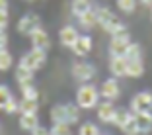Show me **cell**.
Here are the masks:
<instances>
[{"label":"cell","mask_w":152,"mask_h":135,"mask_svg":"<svg viewBox=\"0 0 152 135\" xmlns=\"http://www.w3.org/2000/svg\"><path fill=\"white\" fill-rule=\"evenodd\" d=\"M129 110L133 114H152V92L142 90L139 94H134Z\"/></svg>","instance_id":"cell-3"},{"label":"cell","mask_w":152,"mask_h":135,"mask_svg":"<svg viewBox=\"0 0 152 135\" xmlns=\"http://www.w3.org/2000/svg\"><path fill=\"white\" fill-rule=\"evenodd\" d=\"M144 75V63L142 59H134V61H127V77L139 78Z\"/></svg>","instance_id":"cell-16"},{"label":"cell","mask_w":152,"mask_h":135,"mask_svg":"<svg viewBox=\"0 0 152 135\" xmlns=\"http://www.w3.org/2000/svg\"><path fill=\"white\" fill-rule=\"evenodd\" d=\"M72 77L78 82H88L96 77V67L92 63H86V61H78L72 65Z\"/></svg>","instance_id":"cell-5"},{"label":"cell","mask_w":152,"mask_h":135,"mask_svg":"<svg viewBox=\"0 0 152 135\" xmlns=\"http://www.w3.org/2000/svg\"><path fill=\"white\" fill-rule=\"evenodd\" d=\"M6 47H8V35H6V32H0V51Z\"/></svg>","instance_id":"cell-35"},{"label":"cell","mask_w":152,"mask_h":135,"mask_svg":"<svg viewBox=\"0 0 152 135\" xmlns=\"http://www.w3.org/2000/svg\"><path fill=\"white\" fill-rule=\"evenodd\" d=\"M72 53L76 55V57H86V55L92 51V37L90 35H78V39H76V43L70 47Z\"/></svg>","instance_id":"cell-12"},{"label":"cell","mask_w":152,"mask_h":135,"mask_svg":"<svg viewBox=\"0 0 152 135\" xmlns=\"http://www.w3.org/2000/svg\"><path fill=\"white\" fill-rule=\"evenodd\" d=\"M96 110H98V120L102 123H111L113 116H115V112H117V108L113 106V100H103V102H99L98 106H96Z\"/></svg>","instance_id":"cell-10"},{"label":"cell","mask_w":152,"mask_h":135,"mask_svg":"<svg viewBox=\"0 0 152 135\" xmlns=\"http://www.w3.org/2000/svg\"><path fill=\"white\" fill-rule=\"evenodd\" d=\"M88 10H92V2L90 0H72L70 2V12L74 14L76 18L82 16V14H86Z\"/></svg>","instance_id":"cell-20"},{"label":"cell","mask_w":152,"mask_h":135,"mask_svg":"<svg viewBox=\"0 0 152 135\" xmlns=\"http://www.w3.org/2000/svg\"><path fill=\"white\" fill-rule=\"evenodd\" d=\"M0 10L2 12H8V0H0Z\"/></svg>","instance_id":"cell-36"},{"label":"cell","mask_w":152,"mask_h":135,"mask_svg":"<svg viewBox=\"0 0 152 135\" xmlns=\"http://www.w3.org/2000/svg\"><path fill=\"white\" fill-rule=\"evenodd\" d=\"M31 135H51V129H47V127H43V125H37L35 129L31 131Z\"/></svg>","instance_id":"cell-34"},{"label":"cell","mask_w":152,"mask_h":135,"mask_svg":"<svg viewBox=\"0 0 152 135\" xmlns=\"http://www.w3.org/2000/svg\"><path fill=\"white\" fill-rule=\"evenodd\" d=\"M129 43H131V35L127 32L111 35V41H109V53L111 55H125Z\"/></svg>","instance_id":"cell-7"},{"label":"cell","mask_w":152,"mask_h":135,"mask_svg":"<svg viewBox=\"0 0 152 135\" xmlns=\"http://www.w3.org/2000/svg\"><path fill=\"white\" fill-rule=\"evenodd\" d=\"M119 129H121V133H123V135H139L140 133L139 125H137V122H134V114H133L131 120H127V122L119 127Z\"/></svg>","instance_id":"cell-24"},{"label":"cell","mask_w":152,"mask_h":135,"mask_svg":"<svg viewBox=\"0 0 152 135\" xmlns=\"http://www.w3.org/2000/svg\"><path fill=\"white\" fill-rule=\"evenodd\" d=\"M37 125H39L37 114H22V116H20V127H22L23 131H33Z\"/></svg>","instance_id":"cell-17"},{"label":"cell","mask_w":152,"mask_h":135,"mask_svg":"<svg viewBox=\"0 0 152 135\" xmlns=\"http://www.w3.org/2000/svg\"><path fill=\"white\" fill-rule=\"evenodd\" d=\"M39 26H41V20H39L37 14H26V16H22V20L18 22V32L22 33V35L29 37V33Z\"/></svg>","instance_id":"cell-9"},{"label":"cell","mask_w":152,"mask_h":135,"mask_svg":"<svg viewBox=\"0 0 152 135\" xmlns=\"http://www.w3.org/2000/svg\"><path fill=\"white\" fill-rule=\"evenodd\" d=\"M96 18H98V26L102 27L103 32L111 33V35H117V33L127 32L125 24L117 18V14L113 12V10L105 8V6H102V8L96 10Z\"/></svg>","instance_id":"cell-1"},{"label":"cell","mask_w":152,"mask_h":135,"mask_svg":"<svg viewBox=\"0 0 152 135\" xmlns=\"http://www.w3.org/2000/svg\"><path fill=\"white\" fill-rule=\"evenodd\" d=\"M12 63H14V59H12V55H10V51L2 49L0 51V71L2 72L8 71V69L12 67Z\"/></svg>","instance_id":"cell-30"},{"label":"cell","mask_w":152,"mask_h":135,"mask_svg":"<svg viewBox=\"0 0 152 135\" xmlns=\"http://www.w3.org/2000/svg\"><path fill=\"white\" fill-rule=\"evenodd\" d=\"M139 4H142V6H146V8H150V6H152V0H139Z\"/></svg>","instance_id":"cell-37"},{"label":"cell","mask_w":152,"mask_h":135,"mask_svg":"<svg viewBox=\"0 0 152 135\" xmlns=\"http://www.w3.org/2000/svg\"><path fill=\"white\" fill-rule=\"evenodd\" d=\"M8 12H2L0 10V32H6V27H8Z\"/></svg>","instance_id":"cell-33"},{"label":"cell","mask_w":152,"mask_h":135,"mask_svg":"<svg viewBox=\"0 0 152 135\" xmlns=\"http://www.w3.org/2000/svg\"><path fill=\"white\" fill-rule=\"evenodd\" d=\"M4 112H6V114H16V112H20V102H18L16 98H12L8 104H6Z\"/></svg>","instance_id":"cell-32"},{"label":"cell","mask_w":152,"mask_h":135,"mask_svg":"<svg viewBox=\"0 0 152 135\" xmlns=\"http://www.w3.org/2000/svg\"><path fill=\"white\" fill-rule=\"evenodd\" d=\"M134 122L142 135L152 133V114H134Z\"/></svg>","instance_id":"cell-14"},{"label":"cell","mask_w":152,"mask_h":135,"mask_svg":"<svg viewBox=\"0 0 152 135\" xmlns=\"http://www.w3.org/2000/svg\"><path fill=\"white\" fill-rule=\"evenodd\" d=\"M39 100L35 98H22L20 100V114H37Z\"/></svg>","instance_id":"cell-19"},{"label":"cell","mask_w":152,"mask_h":135,"mask_svg":"<svg viewBox=\"0 0 152 135\" xmlns=\"http://www.w3.org/2000/svg\"><path fill=\"white\" fill-rule=\"evenodd\" d=\"M99 88L94 84H90V82H84V84L78 88L76 92V104L80 106L82 110H92L96 108L99 104Z\"/></svg>","instance_id":"cell-2"},{"label":"cell","mask_w":152,"mask_h":135,"mask_svg":"<svg viewBox=\"0 0 152 135\" xmlns=\"http://www.w3.org/2000/svg\"><path fill=\"white\" fill-rule=\"evenodd\" d=\"M51 135H72L70 123H53V127H51Z\"/></svg>","instance_id":"cell-31"},{"label":"cell","mask_w":152,"mask_h":135,"mask_svg":"<svg viewBox=\"0 0 152 135\" xmlns=\"http://www.w3.org/2000/svg\"><path fill=\"white\" fill-rule=\"evenodd\" d=\"M51 120H53V123H68L66 104H57V106H53V110H51Z\"/></svg>","instance_id":"cell-18"},{"label":"cell","mask_w":152,"mask_h":135,"mask_svg":"<svg viewBox=\"0 0 152 135\" xmlns=\"http://www.w3.org/2000/svg\"><path fill=\"white\" fill-rule=\"evenodd\" d=\"M45 63H47V51L41 49H31L29 53H26L20 59V65L31 69V71H39L41 67H45Z\"/></svg>","instance_id":"cell-4"},{"label":"cell","mask_w":152,"mask_h":135,"mask_svg":"<svg viewBox=\"0 0 152 135\" xmlns=\"http://www.w3.org/2000/svg\"><path fill=\"white\" fill-rule=\"evenodd\" d=\"M78 26L82 27V30H92L94 26H98V18H96V10H88L86 14H82V16H78Z\"/></svg>","instance_id":"cell-15"},{"label":"cell","mask_w":152,"mask_h":135,"mask_svg":"<svg viewBox=\"0 0 152 135\" xmlns=\"http://www.w3.org/2000/svg\"><path fill=\"white\" fill-rule=\"evenodd\" d=\"M33 72L31 69L23 67V65H18V69H16V80L20 82V84H27V82H33Z\"/></svg>","instance_id":"cell-21"},{"label":"cell","mask_w":152,"mask_h":135,"mask_svg":"<svg viewBox=\"0 0 152 135\" xmlns=\"http://www.w3.org/2000/svg\"><path fill=\"white\" fill-rule=\"evenodd\" d=\"M29 39H31V45L33 49H41V51H47L51 47V39L45 32V27H35L31 33H29Z\"/></svg>","instance_id":"cell-8"},{"label":"cell","mask_w":152,"mask_h":135,"mask_svg":"<svg viewBox=\"0 0 152 135\" xmlns=\"http://www.w3.org/2000/svg\"><path fill=\"white\" fill-rule=\"evenodd\" d=\"M150 20H152V6H150Z\"/></svg>","instance_id":"cell-38"},{"label":"cell","mask_w":152,"mask_h":135,"mask_svg":"<svg viewBox=\"0 0 152 135\" xmlns=\"http://www.w3.org/2000/svg\"><path fill=\"white\" fill-rule=\"evenodd\" d=\"M109 71L115 78L127 77V59L123 55H111L109 59Z\"/></svg>","instance_id":"cell-11"},{"label":"cell","mask_w":152,"mask_h":135,"mask_svg":"<svg viewBox=\"0 0 152 135\" xmlns=\"http://www.w3.org/2000/svg\"><path fill=\"white\" fill-rule=\"evenodd\" d=\"M22 90V98H39V90L33 86V82H27V84H20Z\"/></svg>","instance_id":"cell-26"},{"label":"cell","mask_w":152,"mask_h":135,"mask_svg":"<svg viewBox=\"0 0 152 135\" xmlns=\"http://www.w3.org/2000/svg\"><path fill=\"white\" fill-rule=\"evenodd\" d=\"M119 94H121V84L115 77L103 80L102 86H99V96H102L103 100H117Z\"/></svg>","instance_id":"cell-6"},{"label":"cell","mask_w":152,"mask_h":135,"mask_svg":"<svg viewBox=\"0 0 152 135\" xmlns=\"http://www.w3.org/2000/svg\"><path fill=\"white\" fill-rule=\"evenodd\" d=\"M12 98H14V96H12V90H10L6 84H0V110H4L6 104H8Z\"/></svg>","instance_id":"cell-29"},{"label":"cell","mask_w":152,"mask_h":135,"mask_svg":"<svg viewBox=\"0 0 152 135\" xmlns=\"http://www.w3.org/2000/svg\"><path fill=\"white\" fill-rule=\"evenodd\" d=\"M80 106L78 104H66V117H68V123H78L80 120Z\"/></svg>","instance_id":"cell-25"},{"label":"cell","mask_w":152,"mask_h":135,"mask_svg":"<svg viewBox=\"0 0 152 135\" xmlns=\"http://www.w3.org/2000/svg\"><path fill=\"white\" fill-rule=\"evenodd\" d=\"M123 57H125L127 61H134V59H142V47H140L139 43H133V41H131Z\"/></svg>","instance_id":"cell-22"},{"label":"cell","mask_w":152,"mask_h":135,"mask_svg":"<svg viewBox=\"0 0 152 135\" xmlns=\"http://www.w3.org/2000/svg\"><path fill=\"white\" fill-rule=\"evenodd\" d=\"M78 30H76L74 26H64L61 27V32H58V41L64 45V47H72V45L76 43V39H78Z\"/></svg>","instance_id":"cell-13"},{"label":"cell","mask_w":152,"mask_h":135,"mask_svg":"<svg viewBox=\"0 0 152 135\" xmlns=\"http://www.w3.org/2000/svg\"><path fill=\"white\" fill-rule=\"evenodd\" d=\"M78 135H102V133H99V127L96 125V123L86 122V123H82V125H80Z\"/></svg>","instance_id":"cell-28"},{"label":"cell","mask_w":152,"mask_h":135,"mask_svg":"<svg viewBox=\"0 0 152 135\" xmlns=\"http://www.w3.org/2000/svg\"><path fill=\"white\" fill-rule=\"evenodd\" d=\"M137 4H139V0H117V8L123 14H133L137 10Z\"/></svg>","instance_id":"cell-27"},{"label":"cell","mask_w":152,"mask_h":135,"mask_svg":"<svg viewBox=\"0 0 152 135\" xmlns=\"http://www.w3.org/2000/svg\"><path fill=\"white\" fill-rule=\"evenodd\" d=\"M26 2H33V0H26Z\"/></svg>","instance_id":"cell-39"},{"label":"cell","mask_w":152,"mask_h":135,"mask_svg":"<svg viewBox=\"0 0 152 135\" xmlns=\"http://www.w3.org/2000/svg\"><path fill=\"white\" fill-rule=\"evenodd\" d=\"M133 117V112L131 110H125V108H117V112H115V116H113V125H117V127H121L123 123L127 122V120H131Z\"/></svg>","instance_id":"cell-23"}]
</instances>
